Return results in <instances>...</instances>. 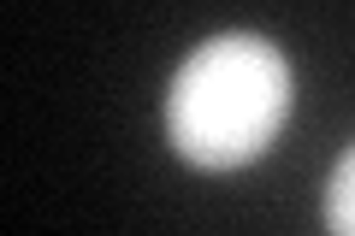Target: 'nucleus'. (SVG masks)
<instances>
[{"instance_id": "obj_1", "label": "nucleus", "mask_w": 355, "mask_h": 236, "mask_svg": "<svg viewBox=\"0 0 355 236\" xmlns=\"http://www.w3.org/2000/svg\"><path fill=\"white\" fill-rule=\"evenodd\" d=\"M291 118V65L266 36L225 30L178 65L166 89V142L196 172H243Z\"/></svg>"}, {"instance_id": "obj_2", "label": "nucleus", "mask_w": 355, "mask_h": 236, "mask_svg": "<svg viewBox=\"0 0 355 236\" xmlns=\"http://www.w3.org/2000/svg\"><path fill=\"white\" fill-rule=\"evenodd\" d=\"M326 236H355V142L338 154L326 183Z\"/></svg>"}]
</instances>
